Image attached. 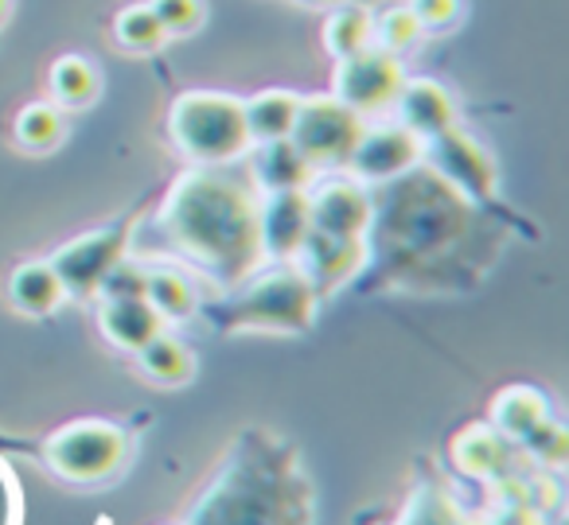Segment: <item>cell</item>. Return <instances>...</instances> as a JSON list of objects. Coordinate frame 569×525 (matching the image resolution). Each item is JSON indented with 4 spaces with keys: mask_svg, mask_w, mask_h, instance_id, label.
I'll return each mask as SVG.
<instances>
[{
    "mask_svg": "<svg viewBox=\"0 0 569 525\" xmlns=\"http://www.w3.org/2000/svg\"><path fill=\"white\" fill-rule=\"evenodd\" d=\"M160 230L207 276L234 289L261 265L258 195L246 180L214 168L180 175L160 206Z\"/></svg>",
    "mask_w": 569,
    "mask_h": 525,
    "instance_id": "obj_1",
    "label": "cell"
},
{
    "mask_svg": "<svg viewBox=\"0 0 569 525\" xmlns=\"http://www.w3.org/2000/svg\"><path fill=\"white\" fill-rule=\"evenodd\" d=\"M188 525H312V491L293 460L238 455L191 509Z\"/></svg>",
    "mask_w": 569,
    "mask_h": 525,
    "instance_id": "obj_2",
    "label": "cell"
},
{
    "mask_svg": "<svg viewBox=\"0 0 569 525\" xmlns=\"http://www.w3.org/2000/svg\"><path fill=\"white\" fill-rule=\"evenodd\" d=\"M390 183L395 188H390L387 211H379V219H371V226L379 222L382 242L395 253L421 258V253L441 250L452 238L465 234L468 226L465 195H457L437 172H413L410 168V172Z\"/></svg>",
    "mask_w": 569,
    "mask_h": 525,
    "instance_id": "obj_3",
    "label": "cell"
},
{
    "mask_svg": "<svg viewBox=\"0 0 569 525\" xmlns=\"http://www.w3.org/2000/svg\"><path fill=\"white\" fill-rule=\"evenodd\" d=\"M168 137L196 164H227L250 149L242 98L214 94V90H188L172 102Z\"/></svg>",
    "mask_w": 569,
    "mask_h": 525,
    "instance_id": "obj_4",
    "label": "cell"
},
{
    "mask_svg": "<svg viewBox=\"0 0 569 525\" xmlns=\"http://www.w3.org/2000/svg\"><path fill=\"white\" fill-rule=\"evenodd\" d=\"M320 296L309 276L297 265H281L261 273L219 312L227 331H277V335H301L317 320Z\"/></svg>",
    "mask_w": 569,
    "mask_h": 525,
    "instance_id": "obj_5",
    "label": "cell"
},
{
    "mask_svg": "<svg viewBox=\"0 0 569 525\" xmlns=\"http://www.w3.org/2000/svg\"><path fill=\"white\" fill-rule=\"evenodd\" d=\"M129 436L110 421H74L63 424L43 444V460L67 483H102L126 463Z\"/></svg>",
    "mask_w": 569,
    "mask_h": 525,
    "instance_id": "obj_6",
    "label": "cell"
},
{
    "mask_svg": "<svg viewBox=\"0 0 569 525\" xmlns=\"http://www.w3.org/2000/svg\"><path fill=\"white\" fill-rule=\"evenodd\" d=\"M363 118H359L351 105H343L336 94L325 98H301V110H297L293 133L289 141L305 152L312 168H340L351 160L359 137H363Z\"/></svg>",
    "mask_w": 569,
    "mask_h": 525,
    "instance_id": "obj_7",
    "label": "cell"
},
{
    "mask_svg": "<svg viewBox=\"0 0 569 525\" xmlns=\"http://www.w3.org/2000/svg\"><path fill=\"white\" fill-rule=\"evenodd\" d=\"M421 157L433 160V172L441 175L457 195L472 199V203H483V199L496 195V188H499L496 160L488 157V149H483L480 141L460 133L457 125L429 137Z\"/></svg>",
    "mask_w": 569,
    "mask_h": 525,
    "instance_id": "obj_8",
    "label": "cell"
},
{
    "mask_svg": "<svg viewBox=\"0 0 569 525\" xmlns=\"http://www.w3.org/2000/svg\"><path fill=\"white\" fill-rule=\"evenodd\" d=\"M402 82H406V74H402L398 55L395 51L375 48V43L359 51V55L340 59V67H336V98H340L343 105H351L359 118L395 105Z\"/></svg>",
    "mask_w": 569,
    "mask_h": 525,
    "instance_id": "obj_9",
    "label": "cell"
},
{
    "mask_svg": "<svg viewBox=\"0 0 569 525\" xmlns=\"http://www.w3.org/2000/svg\"><path fill=\"white\" fill-rule=\"evenodd\" d=\"M126 258V230H90V234L67 242L63 250L51 258V269L63 281V292L74 300H90L102 292L106 276L118 261Z\"/></svg>",
    "mask_w": 569,
    "mask_h": 525,
    "instance_id": "obj_10",
    "label": "cell"
},
{
    "mask_svg": "<svg viewBox=\"0 0 569 525\" xmlns=\"http://www.w3.org/2000/svg\"><path fill=\"white\" fill-rule=\"evenodd\" d=\"M367 238H336L309 230V238L297 250V269L309 276V284L317 289V296H332L336 289L351 281L356 273H363L367 265Z\"/></svg>",
    "mask_w": 569,
    "mask_h": 525,
    "instance_id": "obj_11",
    "label": "cell"
},
{
    "mask_svg": "<svg viewBox=\"0 0 569 525\" xmlns=\"http://www.w3.org/2000/svg\"><path fill=\"white\" fill-rule=\"evenodd\" d=\"M421 152H426V141L413 137L406 125H379V129H363L348 164L359 180L390 183L410 172L421 160Z\"/></svg>",
    "mask_w": 569,
    "mask_h": 525,
    "instance_id": "obj_12",
    "label": "cell"
},
{
    "mask_svg": "<svg viewBox=\"0 0 569 525\" xmlns=\"http://www.w3.org/2000/svg\"><path fill=\"white\" fill-rule=\"evenodd\" d=\"M309 191H269L258 203V238L261 253L273 261H293L301 242L309 238Z\"/></svg>",
    "mask_w": 569,
    "mask_h": 525,
    "instance_id": "obj_13",
    "label": "cell"
},
{
    "mask_svg": "<svg viewBox=\"0 0 569 525\" xmlns=\"http://www.w3.org/2000/svg\"><path fill=\"white\" fill-rule=\"evenodd\" d=\"M309 219L312 230L336 238H367L375 219V203L356 180H332L309 195Z\"/></svg>",
    "mask_w": 569,
    "mask_h": 525,
    "instance_id": "obj_14",
    "label": "cell"
},
{
    "mask_svg": "<svg viewBox=\"0 0 569 525\" xmlns=\"http://www.w3.org/2000/svg\"><path fill=\"white\" fill-rule=\"evenodd\" d=\"M395 105H398V125H406L421 141L457 125V105H452L449 90L433 79H406Z\"/></svg>",
    "mask_w": 569,
    "mask_h": 525,
    "instance_id": "obj_15",
    "label": "cell"
},
{
    "mask_svg": "<svg viewBox=\"0 0 569 525\" xmlns=\"http://www.w3.org/2000/svg\"><path fill=\"white\" fill-rule=\"evenodd\" d=\"M98 327H102V335L118 351L137 354L149 339H157L164 331V320H160V312L144 296H102Z\"/></svg>",
    "mask_w": 569,
    "mask_h": 525,
    "instance_id": "obj_16",
    "label": "cell"
},
{
    "mask_svg": "<svg viewBox=\"0 0 569 525\" xmlns=\"http://www.w3.org/2000/svg\"><path fill=\"white\" fill-rule=\"evenodd\" d=\"M63 300H67L63 281H59V273L51 269V261H24L20 269H12L9 304L17 307L20 315L43 320V315L56 312Z\"/></svg>",
    "mask_w": 569,
    "mask_h": 525,
    "instance_id": "obj_17",
    "label": "cell"
},
{
    "mask_svg": "<svg viewBox=\"0 0 569 525\" xmlns=\"http://www.w3.org/2000/svg\"><path fill=\"white\" fill-rule=\"evenodd\" d=\"M511 460V440L499 436L491 424H472L452 440V463L465 471L468 478H496L507 471Z\"/></svg>",
    "mask_w": 569,
    "mask_h": 525,
    "instance_id": "obj_18",
    "label": "cell"
},
{
    "mask_svg": "<svg viewBox=\"0 0 569 525\" xmlns=\"http://www.w3.org/2000/svg\"><path fill=\"white\" fill-rule=\"evenodd\" d=\"M542 421H550V408H546V397L530 385H511L503 390L496 401H491V428L507 440H527L530 432Z\"/></svg>",
    "mask_w": 569,
    "mask_h": 525,
    "instance_id": "obj_19",
    "label": "cell"
},
{
    "mask_svg": "<svg viewBox=\"0 0 569 525\" xmlns=\"http://www.w3.org/2000/svg\"><path fill=\"white\" fill-rule=\"evenodd\" d=\"M312 172L317 168L305 160V152L297 149L289 137L284 141H269L258 144V160H253V175L266 191H297V188H309Z\"/></svg>",
    "mask_w": 569,
    "mask_h": 525,
    "instance_id": "obj_20",
    "label": "cell"
},
{
    "mask_svg": "<svg viewBox=\"0 0 569 525\" xmlns=\"http://www.w3.org/2000/svg\"><path fill=\"white\" fill-rule=\"evenodd\" d=\"M137 366L157 385H188L191 377H196V351H191L183 339L160 331L157 339H149V343L137 351Z\"/></svg>",
    "mask_w": 569,
    "mask_h": 525,
    "instance_id": "obj_21",
    "label": "cell"
},
{
    "mask_svg": "<svg viewBox=\"0 0 569 525\" xmlns=\"http://www.w3.org/2000/svg\"><path fill=\"white\" fill-rule=\"evenodd\" d=\"M246 105V133L250 144H269V141H284L293 133L297 110H301V98L289 94V90H261L258 98H250Z\"/></svg>",
    "mask_w": 569,
    "mask_h": 525,
    "instance_id": "obj_22",
    "label": "cell"
},
{
    "mask_svg": "<svg viewBox=\"0 0 569 525\" xmlns=\"http://www.w3.org/2000/svg\"><path fill=\"white\" fill-rule=\"evenodd\" d=\"M144 300L160 312L164 323H180L191 320L199 307L196 284L183 269L160 265V269H144Z\"/></svg>",
    "mask_w": 569,
    "mask_h": 525,
    "instance_id": "obj_23",
    "label": "cell"
},
{
    "mask_svg": "<svg viewBox=\"0 0 569 525\" xmlns=\"http://www.w3.org/2000/svg\"><path fill=\"white\" fill-rule=\"evenodd\" d=\"M48 87L59 110H87V105H94L98 94H102V74H98V67L90 63V59L63 55L51 63Z\"/></svg>",
    "mask_w": 569,
    "mask_h": 525,
    "instance_id": "obj_24",
    "label": "cell"
},
{
    "mask_svg": "<svg viewBox=\"0 0 569 525\" xmlns=\"http://www.w3.org/2000/svg\"><path fill=\"white\" fill-rule=\"evenodd\" d=\"M12 133H17V144L24 152H36V157L56 152L67 137V110H59L56 102H32L20 110Z\"/></svg>",
    "mask_w": 569,
    "mask_h": 525,
    "instance_id": "obj_25",
    "label": "cell"
},
{
    "mask_svg": "<svg viewBox=\"0 0 569 525\" xmlns=\"http://www.w3.org/2000/svg\"><path fill=\"white\" fill-rule=\"evenodd\" d=\"M375 40V17L367 4H340L332 17L325 20V48L336 59H351Z\"/></svg>",
    "mask_w": 569,
    "mask_h": 525,
    "instance_id": "obj_26",
    "label": "cell"
},
{
    "mask_svg": "<svg viewBox=\"0 0 569 525\" xmlns=\"http://www.w3.org/2000/svg\"><path fill=\"white\" fill-rule=\"evenodd\" d=\"M113 36H118L121 48L133 51V55H152V51H160L168 43L164 24H160L149 4H129V9H121L118 20H113Z\"/></svg>",
    "mask_w": 569,
    "mask_h": 525,
    "instance_id": "obj_27",
    "label": "cell"
},
{
    "mask_svg": "<svg viewBox=\"0 0 569 525\" xmlns=\"http://www.w3.org/2000/svg\"><path fill=\"white\" fill-rule=\"evenodd\" d=\"M421 24H418V17H413V9L410 4H402V9H390V12H382L379 20H375V48H382V51H406V48H413V43L421 40Z\"/></svg>",
    "mask_w": 569,
    "mask_h": 525,
    "instance_id": "obj_28",
    "label": "cell"
},
{
    "mask_svg": "<svg viewBox=\"0 0 569 525\" xmlns=\"http://www.w3.org/2000/svg\"><path fill=\"white\" fill-rule=\"evenodd\" d=\"M149 9L157 12V20L164 24L168 40H172V36H196L207 20L203 0H149Z\"/></svg>",
    "mask_w": 569,
    "mask_h": 525,
    "instance_id": "obj_29",
    "label": "cell"
},
{
    "mask_svg": "<svg viewBox=\"0 0 569 525\" xmlns=\"http://www.w3.org/2000/svg\"><path fill=\"white\" fill-rule=\"evenodd\" d=\"M519 444L527 447L530 460H538L542 467H561V463H566L569 440H566V428H561L558 421H542L527 440H519Z\"/></svg>",
    "mask_w": 569,
    "mask_h": 525,
    "instance_id": "obj_30",
    "label": "cell"
},
{
    "mask_svg": "<svg viewBox=\"0 0 569 525\" xmlns=\"http://www.w3.org/2000/svg\"><path fill=\"white\" fill-rule=\"evenodd\" d=\"M410 9L418 17L421 32H445L460 20V0H413Z\"/></svg>",
    "mask_w": 569,
    "mask_h": 525,
    "instance_id": "obj_31",
    "label": "cell"
},
{
    "mask_svg": "<svg viewBox=\"0 0 569 525\" xmlns=\"http://www.w3.org/2000/svg\"><path fill=\"white\" fill-rule=\"evenodd\" d=\"M98 296H144V265H129L126 258L110 269Z\"/></svg>",
    "mask_w": 569,
    "mask_h": 525,
    "instance_id": "obj_32",
    "label": "cell"
},
{
    "mask_svg": "<svg viewBox=\"0 0 569 525\" xmlns=\"http://www.w3.org/2000/svg\"><path fill=\"white\" fill-rule=\"evenodd\" d=\"M483 525H546V514L535 506H522V502H499Z\"/></svg>",
    "mask_w": 569,
    "mask_h": 525,
    "instance_id": "obj_33",
    "label": "cell"
},
{
    "mask_svg": "<svg viewBox=\"0 0 569 525\" xmlns=\"http://www.w3.org/2000/svg\"><path fill=\"white\" fill-rule=\"evenodd\" d=\"M9 12H12V0H0V24L9 20Z\"/></svg>",
    "mask_w": 569,
    "mask_h": 525,
    "instance_id": "obj_34",
    "label": "cell"
},
{
    "mask_svg": "<svg viewBox=\"0 0 569 525\" xmlns=\"http://www.w3.org/2000/svg\"><path fill=\"white\" fill-rule=\"evenodd\" d=\"M340 4H363V0H340Z\"/></svg>",
    "mask_w": 569,
    "mask_h": 525,
    "instance_id": "obj_35",
    "label": "cell"
}]
</instances>
